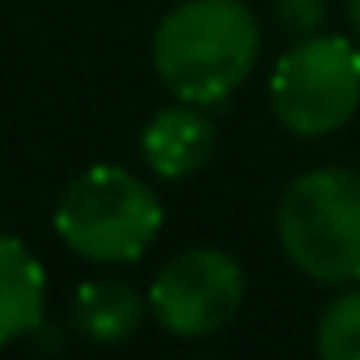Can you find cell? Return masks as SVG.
Wrapping results in <instances>:
<instances>
[{
  "mask_svg": "<svg viewBox=\"0 0 360 360\" xmlns=\"http://www.w3.org/2000/svg\"><path fill=\"white\" fill-rule=\"evenodd\" d=\"M347 26H352V34L360 39V0H347Z\"/></svg>",
  "mask_w": 360,
  "mask_h": 360,
  "instance_id": "cell-11",
  "label": "cell"
},
{
  "mask_svg": "<svg viewBox=\"0 0 360 360\" xmlns=\"http://www.w3.org/2000/svg\"><path fill=\"white\" fill-rule=\"evenodd\" d=\"M276 22L288 34H318L326 22V0H276Z\"/></svg>",
  "mask_w": 360,
  "mask_h": 360,
  "instance_id": "cell-10",
  "label": "cell"
},
{
  "mask_svg": "<svg viewBox=\"0 0 360 360\" xmlns=\"http://www.w3.org/2000/svg\"><path fill=\"white\" fill-rule=\"evenodd\" d=\"M280 250L318 284H360V174L322 165L292 178L276 208Z\"/></svg>",
  "mask_w": 360,
  "mask_h": 360,
  "instance_id": "cell-3",
  "label": "cell"
},
{
  "mask_svg": "<svg viewBox=\"0 0 360 360\" xmlns=\"http://www.w3.org/2000/svg\"><path fill=\"white\" fill-rule=\"evenodd\" d=\"M259 22L242 0H183L153 30V68L178 102H225L259 60Z\"/></svg>",
  "mask_w": 360,
  "mask_h": 360,
  "instance_id": "cell-1",
  "label": "cell"
},
{
  "mask_svg": "<svg viewBox=\"0 0 360 360\" xmlns=\"http://www.w3.org/2000/svg\"><path fill=\"white\" fill-rule=\"evenodd\" d=\"M314 347L326 360H360V284H343L314 326Z\"/></svg>",
  "mask_w": 360,
  "mask_h": 360,
  "instance_id": "cell-9",
  "label": "cell"
},
{
  "mask_svg": "<svg viewBox=\"0 0 360 360\" xmlns=\"http://www.w3.org/2000/svg\"><path fill=\"white\" fill-rule=\"evenodd\" d=\"M144 314H148V297L123 280H85L72 292V326L102 347L131 339Z\"/></svg>",
  "mask_w": 360,
  "mask_h": 360,
  "instance_id": "cell-8",
  "label": "cell"
},
{
  "mask_svg": "<svg viewBox=\"0 0 360 360\" xmlns=\"http://www.w3.org/2000/svg\"><path fill=\"white\" fill-rule=\"evenodd\" d=\"M246 297V271L229 250L195 246L174 255L148 288L157 326L174 339H208L225 330Z\"/></svg>",
  "mask_w": 360,
  "mask_h": 360,
  "instance_id": "cell-5",
  "label": "cell"
},
{
  "mask_svg": "<svg viewBox=\"0 0 360 360\" xmlns=\"http://www.w3.org/2000/svg\"><path fill=\"white\" fill-rule=\"evenodd\" d=\"M47 326V271L34 250L0 233V343L30 339Z\"/></svg>",
  "mask_w": 360,
  "mask_h": 360,
  "instance_id": "cell-7",
  "label": "cell"
},
{
  "mask_svg": "<svg viewBox=\"0 0 360 360\" xmlns=\"http://www.w3.org/2000/svg\"><path fill=\"white\" fill-rule=\"evenodd\" d=\"M161 200L123 165H89L56 200V233L85 263H140L161 233Z\"/></svg>",
  "mask_w": 360,
  "mask_h": 360,
  "instance_id": "cell-2",
  "label": "cell"
},
{
  "mask_svg": "<svg viewBox=\"0 0 360 360\" xmlns=\"http://www.w3.org/2000/svg\"><path fill=\"white\" fill-rule=\"evenodd\" d=\"M271 115L292 136L339 131L360 106V47L343 34H305L271 68Z\"/></svg>",
  "mask_w": 360,
  "mask_h": 360,
  "instance_id": "cell-4",
  "label": "cell"
},
{
  "mask_svg": "<svg viewBox=\"0 0 360 360\" xmlns=\"http://www.w3.org/2000/svg\"><path fill=\"white\" fill-rule=\"evenodd\" d=\"M212 153H217V123L195 102H178V106L157 110L140 131L144 165L157 178H169V183L204 169Z\"/></svg>",
  "mask_w": 360,
  "mask_h": 360,
  "instance_id": "cell-6",
  "label": "cell"
}]
</instances>
